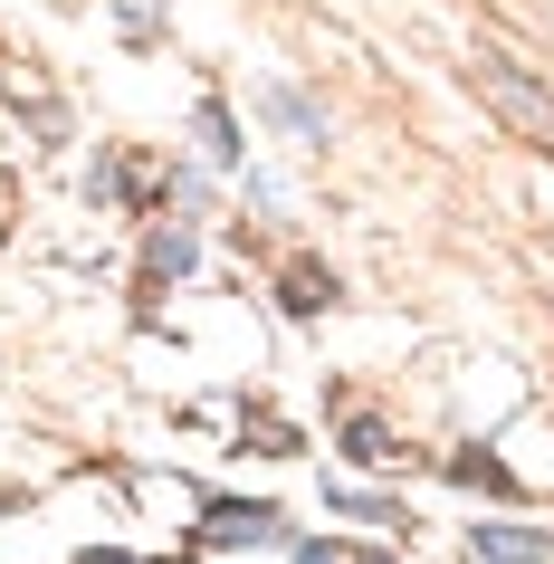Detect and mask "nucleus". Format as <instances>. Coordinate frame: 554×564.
<instances>
[{
  "label": "nucleus",
  "mask_w": 554,
  "mask_h": 564,
  "mask_svg": "<svg viewBox=\"0 0 554 564\" xmlns=\"http://www.w3.org/2000/svg\"><path fill=\"white\" fill-rule=\"evenodd\" d=\"M202 545H296V535H287V517L268 498H220L202 517Z\"/></svg>",
  "instance_id": "f257e3e1"
},
{
  "label": "nucleus",
  "mask_w": 554,
  "mask_h": 564,
  "mask_svg": "<svg viewBox=\"0 0 554 564\" xmlns=\"http://www.w3.org/2000/svg\"><path fill=\"white\" fill-rule=\"evenodd\" d=\"M478 87H488L497 106H507V116L525 124V134H545V144H554V106H545V96H535V87H525V77H517V67H507V58H478Z\"/></svg>",
  "instance_id": "f03ea898"
},
{
  "label": "nucleus",
  "mask_w": 554,
  "mask_h": 564,
  "mask_svg": "<svg viewBox=\"0 0 554 564\" xmlns=\"http://www.w3.org/2000/svg\"><path fill=\"white\" fill-rule=\"evenodd\" d=\"M468 545H478V564H545V535L535 527H478Z\"/></svg>",
  "instance_id": "7ed1b4c3"
},
{
  "label": "nucleus",
  "mask_w": 554,
  "mask_h": 564,
  "mask_svg": "<svg viewBox=\"0 0 554 564\" xmlns=\"http://www.w3.org/2000/svg\"><path fill=\"white\" fill-rule=\"evenodd\" d=\"M268 116L287 124V134H306V144H325V116H316V96H296V87H268Z\"/></svg>",
  "instance_id": "20e7f679"
},
{
  "label": "nucleus",
  "mask_w": 554,
  "mask_h": 564,
  "mask_svg": "<svg viewBox=\"0 0 554 564\" xmlns=\"http://www.w3.org/2000/svg\"><path fill=\"white\" fill-rule=\"evenodd\" d=\"M144 278H153V288L192 278V230H163V239H153V249H144Z\"/></svg>",
  "instance_id": "39448f33"
},
{
  "label": "nucleus",
  "mask_w": 554,
  "mask_h": 564,
  "mask_svg": "<svg viewBox=\"0 0 554 564\" xmlns=\"http://www.w3.org/2000/svg\"><path fill=\"white\" fill-rule=\"evenodd\" d=\"M325 297H335V278H325V268H287V297H278V306H287V316H316Z\"/></svg>",
  "instance_id": "423d86ee"
},
{
  "label": "nucleus",
  "mask_w": 554,
  "mask_h": 564,
  "mask_svg": "<svg viewBox=\"0 0 554 564\" xmlns=\"http://www.w3.org/2000/svg\"><path fill=\"white\" fill-rule=\"evenodd\" d=\"M392 431H382V421H345V459H363V469H382V459H392Z\"/></svg>",
  "instance_id": "0eeeda50"
},
{
  "label": "nucleus",
  "mask_w": 554,
  "mask_h": 564,
  "mask_svg": "<svg viewBox=\"0 0 554 564\" xmlns=\"http://www.w3.org/2000/svg\"><path fill=\"white\" fill-rule=\"evenodd\" d=\"M202 144H210V163H239V124H230V106H220V96L202 106Z\"/></svg>",
  "instance_id": "6e6552de"
},
{
  "label": "nucleus",
  "mask_w": 554,
  "mask_h": 564,
  "mask_svg": "<svg viewBox=\"0 0 554 564\" xmlns=\"http://www.w3.org/2000/svg\"><path fill=\"white\" fill-rule=\"evenodd\" d=\"M449 478H478V488H517V478H507V459H497V449H459V459H449Z\"/></svg>",
  "instance_id": "1a4fd4ad"
},
{
  "label": "nucleus",
  "mask_w": 554,
  "mask_h": 564,
  "mask_svg": "<svg viewBox=\"0 0 554 564\" xmlns=\"http://www.w3.org/2000/svg\"><path fill=\"white\" fill-rule=\"evenodd\" d=\"M287 564H354V555H335V545H287Z\"/></svg>",
  "instance_id": "9d476101"
},
{
  "label": "nucleus",
  "mask_w": 554,
  "mask_h": 564,
  "mask_svg": "<svg viewBox=\"0 0 554 564\" xmlns=\"http://www.w3.org/2000/svg\"><path fill=\"white\" fill-rule=\"evenodd\" d=\"M0 220H10V173H0Z\"/></svg>",
  "instance_id": "9b49d317"
},
{
  "label": "nucleus",
  "mask_w": 554,
  "mask_h": 564,
  "mask_svg": "<svg viewBox=\"0 0 554 564\" xmlns=\"http://www.w3.org/2000/svg\"><path fill=\"white\" fill-rule=\"evenodd\" d=\"M87 564H134V555H87Z\"/></svg>",
  "instance_id": "f8f14e48"
},
{
  "label": "nucleus",
  "mask_w": 554,
  "mask_h": 564,
  "mask_svg": "<svg viewBox=\"0 0 554 564\" xmlns=\"http://www.w3.org/2000/svg\"><path fill=\"white\" fill-rule=\"evenodd\" d=\"M354 564H392V555H354Z\"/></svg>",
  "instance_id": "ddd939ff"
}]
</instances>
